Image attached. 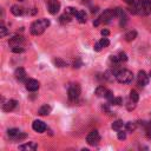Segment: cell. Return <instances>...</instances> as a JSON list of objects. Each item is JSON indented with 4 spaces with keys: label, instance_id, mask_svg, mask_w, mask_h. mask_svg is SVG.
Here are the masks:
<instances>
[{
    "label": "cell",
    "instance_id": "14",
    "mask_svg": "<svg viewBox=\"0 0 151 151\" xmlns=\"http://www.w3.org/2000/svg\"><path fill=\"white\" fill-rule=\"evenodd\" d=\"M22 42H24V38L20 37V35H15V37H13V38L9 39L8 45L11 47H17V46H21Z\"/></svg>",
    "mask_w": 151,
    "mask_h": 151
},
{
    "label": "cell",
    "instance_id": "33",
    "mask_svg": "<svg viewBox=\"0 0 151 151\" xmlns=\"http://www.w3.org/2000/svg\"><path fill=\"white\" fill-rule=\"evenodd\" d=\"M126 107H127V110H129V111H132V110L136 107V103H133L132 100H130V101H129V104L126 105Z\"/></svg>",
    "mask_w": 151,
    "mask_h": 151
},
{
    "label": "cell",
    "instance_id": "26",
    "mask_svg": "<svg viewBox=\"0 0 151 151\" xmlns=\"http://www.w3.org/2000/svg\"><path fill=\"white\" fill-rule=\"evenodd\" d=\"M110 104H114V105H122L123 104V98L122 97H114L111 101H109Z\"/></svg>",
    "mask_w": 151,
    "mask_h": 151
},
{
    "label": "cell",
    "instance_id": "23",
    "mask_svg": "<svg viewBox=\"0 0 151 151\" xmlns=\"http://www.w3.org/2000/svg\"><path fill=\"white\" fill-rule=\"evenodd\" d=\"M136 127H137V124L133 123V122H129V123L125 124V129H126L129 132H133V131L136 130Z\"/></svg>",
    "mask_w": 151,
    "mask_h": 151
},
{
    "label": "cell",
    "instance_id": "41",
    "mask_svg": "<svg viewBox=\"0 0 151 151\" xmlns=\"http://www.w3.org/2000/svg\"><path fill=\"white\" fill-rule=\"evenodd\" d=\"M20 1H22V0H20Z\"/></svg>",
    "mask_w": 151,
    "mask_h": 151
},
{
    "label": "cell",
    "instance_id": "38",
    "mask_svg": "<svg viewBox=\"0 0 151 151\" xmlns=\"http://www.w3.org/2000/svg\"><path fill=\"white\" fill-rule=\"evenodd\" d=\"M124 1H125L126 4H129V5H132V4H134V2H136L134 0H124Z\"/></svg>",
    "mask_w": 151,
    "mask_h": 151
},
{
    "label": "cell",
    "instance_id": "8",
    "mask_svg": "<svg viewBox=\"0 0 151 151\" xmlns=\"http://www.w3.org/2000/svg\"><path fill=\"white\" fill-rule=\"evenodd\" d=\"M116 14L119 18V25H120V27H124L126 25V22H127V17H126L125 11L123 8H119L118 7V8H116Z\"/></svg>",
    "mask_w": 151,
    "mask_h": 151
},
{
    "label": "cell",
    "instance_id": "25",
    "mask_svg": "<svg viewBox=\"0 0 151 151\" xmlns=\"http://www.w3.org/2000/svg\"><path fill=\"white\" fill-rule=\"evenodd\" d=\"M71 17L72 15H70V14H67V13H65V14H63L61 17H60V22L61 24H65V22H70L71 21Z\"/></svg>",
    "mask_w": 151,
    "mask_h": 151
},
{
    "label": "cell",
    "instance_id": "1",
    "mask_svg": "<svg viewBox=\"0 0 151 151\" xmlns=\"http://www.w3.org/2000/svg\"><path fill=\"white\" fill-rule=\"evenodd\" d=\"M129 11L132 14L149 15L151 13V0H138L131 5Z\"/></svg>",
    "mask_w": 151,
    "mask_h": 151
},
{
    "label": "cell",
    "instance_id": "4",
    "mask_svg": "<svg viewBox=\"0 0 151 151\" xmlns=\"http://www.w3.org/2000/svg\"><path fill=\"white\" fill-rule=\"evenodd\" d=\"M116 79L120 84H130L133 80V74L129 70H119L116 74Z\"/></svg>",
    "mask_w": 151,
    "mask_h": 151
},
{
    "label": "cell",
    "instance_id": "3",
    "mask_svg": "<svg viewBox=\"0 0 151 151\" xmlns=\"http://www.w3.org/2000/svg\"><path fill=\"white\" fill-rule=\"evenodd\" d=\"M114 17H117V14H116V8H114V9H113V8H107V9H105L104 13L93 22V25H94V26H98V25L101 24V22L107 24V22H110Z\"/></svg>",
    "mask_w": 151,
    "mask_h": 151
},
{
    "label": "cell",
    "instance_id": "13",
    "mask_svg": "<svg viewBox=\"0 0 151 151\" xmlns=\"http://www.w3.org/2000/svg\"><path fill=\"white\" fill-rule=\"evenodd\" d=\"M26 88L31 92H34L39 88V81L35 80V79H28L26 81Z\"/></svg>",
    "mask_w": 151,
    "mask_h": 151
},
{
    "label": "cell",
    "instance_id": "10",
    "mask_svg": "<svg viewBox=\"0 0 151 151\" xmlns=\"http://www.w3.org/2000/svg\"><path fill=\"white\" fill-rule=\"evenodd\" d=\"M32 129H33L35 132L42 133V132L47 129V126H46V124H45L44 122H41V120H34V122L32 123Z\"/></svg>",
    "mask_w": 151,
    "mask_h": 151
},
{
    "label": "cell",
    "instance_id": "32",
    "mask_svg": "<svg viewBox=\"0 0 151 151\" xmlns=\"http://www.w3.org/2000/svg\"><path fill=\"white\" fill-rule=\"evenodd\" d=\"M118 58H119L120 63H123V61H126V60H127V57H126V54H125L124 52H120V53H119V55H118Z\"/></svg>",
    "mask_w": 151,
    "mask_h": 151
},
{
    "label": "cell",
    "instance_id": "31",
    "mask_svg": "<svg viewBox=\"0 0 151 151\" xmlns=\"http://www.w3.org/2000/svg\"><path fill=\"white\" fill-rule=\"evenodd\" d=\"M12 52L13 53H22L24 48L21 46H17V47H12Z\"/></svg>",
    "mask_w": 151,
    "mask_h": 151
},
{
    "label": "cell",
    "instance_id": "11",
    "mask_svg": "<svg viewBox=\"0 0 151 151\" xmlns=\"http://www.w3.org/2000/svg\"><path fill=\"white\" fill-rule=\"evenodd\" d=\"M17 104H18V103H17V100H14V99L7 100L6 103L2 104V111H5V112H11L12 110L15 109Z\"/></svg>",
    "mask_w": 151,
    "mask_h": 151
},
{
    "label": "cell",
    "instance_id": "15",
    "mask_svg": "<svg viewBox=\"0 0 151 151\" xmlns=\"http://www.w3.org/2000/svg\"><path fill=\"white\" fill-rule=\"evenodd\" d=\"M38 149V145L33 142H28L26 144H22V145H19V150H25V151H33V150H37Z\"/></svg>",
    "mask_w": 151,
    "mask_h": 151
},
{
    "label": "cell",
    "instance_id": "20",
    "mask_svg": "<svg viewBox=\"0 0 151 151\" xmlns=\"http://www.w3.org/2000/svg\"><path fill=\"white\" fill-rule=\"evenodd\" d=\"M11 12H12L13 15L19 17V15L22 14V8H21L20 6H18V5H13V6L11 7Z\"/></svg>",
    "mask_w": 151,
    "mask_h": 151
},
{
    "label": "cell",
    "instance_id": "2",
    "mask_svg": "<svg viewBox=\"0 0 151 151\" xmlns=\"http://www.w3.org/2000/svg\"><path fill=\"white\" fill-rule=\"evenodd\" d=\"M48 26H50V20L42 18V19L35 20V21L31 25L29 31H31V33H32L33 35H40V34H42V33L45 32V29H46Z\"/></svg>",
    "mask_w": 151,
    "mask_h": 151
},
{
    "label": "cell",
    "instance_id": "19",
    "mask_svg": "<svg viewBox=\"0 0 151 151\" xmlns=\"http://www.w3.org/2000/svg\"><path fill=\"white\" fill-rule=\"evenodd\" d=\"M79 22H86V13L85 11H77L76 15H74Z\"/></svg>",
    "mask_w": 151,
    "mask_h": 151
},
{
    "label": "cell",
    "instance_id": "12",
    "mask_svg": "<svg viewBox=\"0 0 151 151\" xmlns=\"http://www.w3.org/2000/svg\"><path fill=\"white\" fill-rule=\"evenodd\" d=\"M7 133H8L9 138H12V139H22L26 137V134H21L19 129H9Z\"/></svg>",
    "mask_w": 151,
    "mask_h": 151
},
{
    "label": "cell",
    "instance_id": "18",
    "mask_svg": "<svg viewBox=\"0 0 151 151\" xmlns=\"http://www.w3.org/2000/svg\"><path fill=\"white\" fill-rule=\"evenodd\" d=\"M107 92H109V90L105 88L104 86H98V87L96 88V94H97V97H106Z\"/></svg>",
    "mask_w": 151,
    "mask_h": 151
},
{
    "label": "cell",
    "instance_id": "27",
    "mask_svg": "<svg viewBox=\"0 0 151 151\" xmlns=\"http://www.w3.org/2000/svg\"><path fill=\"white\" fill-rule=\"evenodd\" d=\"M54 64L58 66V67H64V66H66V63L64 61V60H61V59H54Z\"/></svg>",
    "mask_w": 151,
    "mask_h": 151
},
{
    "label": "cell",
    "instance_id": "37",
    "mask_svg": "<svg viewBox=\"0 0 151 151\" xmlns=\"http://www.w3.org/2000/svg\"><path fill=\"white\" fill-rule=\"evenodd\" d=\"M100 33H101V35H103V37H107V35L110 34L109 29H101V32H100Z\"/></svg>",
    "mask_w": 151,
    "mask_h": 151
},
{
    "label": "cell",
    "instance_id": "22",
    "mask_svg": "<svg viewBox=\"0 0 151 151\" xmlns=\"http://www.w3.org/2000/svg\"><path fill=\"white\" fill-rule=\"evenodd\" d=\"M123 127H124L123 120H116V122L112 123V129H113L114 131H120Z\"/></svg>",
    "mask_w": 151,
    "mask_h": 151
},
{
    "label": "cell",
    "instance_id": "40",
    "mask_svg": "<svg viewBox=\"0 0 151 151\" xmlns=\"http://www.w3.org/2000/svg\"><path fill=\"white\" fill-rule=\"evenodd\" d=\"M150 118H151V113H150Z\"/></svg>",
    "mask_w": 151,
    "mask_h": 151
},
{
    "label": "cell",
    "instance_id": "24",
    "mask_svg": "<svg viewBox=\"0 0 151 151\" xmlns=\"http://www.w3.org/2000/svg\"><path fill=\"white\" fill-rule=\"evenodd\" d=\"M138 99H139V94L137 93V91L132 90V91L130 92V100H132L133 103H137Z\"/></svg>",
    "mask_w": 151,
    "mask_h": 151
},
{
    "label": "cell",
    "instance_id": "39",
    "mask_svg": "<svg viewBox=\"0 0 151 151\" xmlns=\"http://www.w3.org/2000/svg\"><path fill=\"white\" fill-rule=\"evenodd\" d=\"M149 77H151V71H150V73H149Z\"/></svg>",
    "mask_w": 151,
    "mask_h": 151
},
{
    "label": "cell",
    "instance_id": "36",
    "mask_svg": "<svg viewBox=\"0 0 151 151\" xmlns=\"http://www.w3.org/2000/svg\"><path fill=\"white\" fill-rule=\"evenodd\" d=\"M80 65H81V61L79 59H77V60L73 61V67H77L78 68V67H80Z\"/></svg>",
    "mask_w": 151,
    "mask_h": 151
},
{
    "label": "cell",
    "instance_id": "17",
    "mask_svg": "<svg viewBox=\"0 0 151 151\" xmlns=\"http://www.w3.org/2000/svg\"><path fill=\"white\" fill-rule=\"evenodd\" d=\"M51 111H52V107L46 104V105H42V106L38 110V114H40V116H47V114L51 113Z\"/></svg>",
    "mask_w": 151,
    "mask_h": 151
},
{
    "label": "cell",
    "instance_id": "30",
    "mask_svg": "<svg viewBox=\"0 0 151 151\" xmlns=\"http://www.w3.org/2000/svg\"><path fill=\"white\" fill-rule=\"evenodd\" d=\"M6 34H7V28H6L4 25H1V26H0V37L4 38Z\"/></svg>",
    "mask_w": 151,
    "mask_h": 151
},
{
    "label": "cell",
    "instance_id": "7",
    "mask_svg": "<svg viewBox=\"0 0 151 151\" xmlns=\"http://www.w3.org/2000/svg\"><path fill=\"white\" fill-rule=\"evenodd\" d=\"M47 9L51 14H57L60 9V2L58 0H50L47 4Z\"/></svg>",
    "mask_w": 151,
    "mask_h": 151
},
{
    "label": "cell",
    "instance_id": "9",
    "mask_svg": "<svg viewBox=\"0 0 151 151\" xmlns=\"http://www.w3.org/2000/svg\"><path fill=\"white\" fill-rule=\"evenodd\" d=\"M137 83L139 86L144 87L149 84V76L144 72V71H139L138 72V76H137Z\"/></svg>",
    "mask_w": 151,
    "mask_h": 151
},
{
    "label": "cell",
    "instance_id": "6",
    "mask_svg": "<svg viewBox=\"0 0 151 151\" xmlns=\"http://www.w3.org/2000/svg\"><path fill=\"white\" fill-rule=\"evenodd\" d=\"M99 140H100V136H99V132H98L97 130H92V131L87 134V137H86V142H87V144L91 145V146L97 145V144L99 143Z\"/></svg>",
    "mask_w": 151,
    "mask_h": 151
},
{
    "label": "cell",
    "instance_id": "35",
    "mask_svg": "<svg viewBox=\"0 0 151 151\" xmlns=\"http://www.w3.org/2000/svg\"><path fill=\"white\" fill-rule=\"evenodd\" d=\"M101 48H103V47H101V45H100V42H99V41H98V42H96V44H94V46H93V50H94V51H97V52H99Z\"/></svg>",
    "mask_w": 151,
    "mask_h": 151
},
{
    "label": "cell",
    "instance_id": "29",
    "mask_svg": "<svg viewBox=\"0 0 151 151\" xmlns=\"http://www.w3.org/2000/svg\"><path fill=\"white\" fill-rule=\"evenodd\" d=\"M65 13H67V14H70V15H76V13H77V9H76L74 7H67Z\"/></svg>",
    "mask_w": 151,
    "mask_h": 151
},
{
    "label": "cell",
    "instance_id": "16",
    "mask_svg": "<svg viewBox=\"0 0 151 151\" xmlns=\"http://www.w3.org/2000/svg\"><path fill=\"white\" fill-rule=\"evenodd\" d=\"M14 76L15 78L19 80V81H24L26 79V71L22 68V67H18L14 72Z\"/></svg>",
    "mask_w": 151,
    "mask_h": 151
},
{
    "label": "cell",
    "instance_id": "34",
    "mask_svg": "<svg viewBox=\"0 0 151 151\" xmlns=\"http://www.w3.org/2000/svg\"><path fill=\"white\" fill-rule=\"evenodd\" d=\"M125 138H126V133H125V132H123L122 130H120V131H118V139L124 140Z\"/></svg>",
    "mask_w": 151,
    "mask_h": 151
},
{
    "label": "cell",
    "instance_id": "21",
    "mask_svg": "<svg viewBox=\"0 0 151 151\" xmlns=\"http://www.w3.org/2000/svg\"><path fill=\"white\" fill-rule=\"evenodd\" d=\"M136 37H137V32L136 31H129L126 34H125V40L126 41H132V40H134L136 39Z\"/></svg>",
    "mask_w": 151,
    "mask_h": 151
},
{
    "label": "cell",
    "instance_id": "28",
    "mask_svg": "<svg viewBox=\"0 0 151 151\" xmlns=\"http://www.w3.org/2000/svg\"><path fill=\"white\" fill-rule=\"evenodd\" d=\"M99 42H100L101 47H107V46L110 45V41H109V39H107V38H103V39H100V40H99Z\"/></svg>",
    "mask_w": 151,
    "mask_h": 151
},
{
    "label": "cell",
    "instance_id": "5",
    "mask_svg": "<svg viewBox=\"0 0 151 151\" xmlns=\"http://www.w3.org/2000/svg\"><path fill=\"white\" fill-rule=\"evenodd\" d=\"M67 96L71 101H76L80 96V86L79 84H71L67 90Z\"/></svg>",
    "mask_w": 151,
    "mask_h": 151
}]
</instances>
